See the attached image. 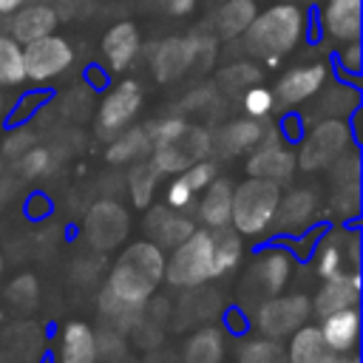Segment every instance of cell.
Instances as JSON below:
<instances>
[{"instance_id": "33", "label": "cell", "mask_w": 363, "mask_h": 363, "mask_svg": "<svg viewBox=\"0 0 363 363\" xmlns=\"http://www.w3.org/2000/svg\"><path fill=\"white\" fill-rule=\"evenodd\" d=\"M210 233H213V278H221L238 267L244 255V241L235 230H230V224Z\"/></svg>"}, {"instance_id": "17", "label": "cell", "mask_w": 363, "mask_h": 363, "mask_svg": "<svg viewBox=\"0 0 363 363\" xmlns=\"http://www.w3.org/2000/svg\"><path fill=\"white\" fill-rule=\"evenodd\" d=\"M57 14L51 9V3L45 0H34V3H23L17 11H11L9 20V37H14L20 45L34 43L45 34H54L57 28Z\"/></svg>"}, {"instance_id": "43", "label": "cell", "mask_w": 363, "mask_h": 363, "mask_svg": "<svg viewBox=\"0 0 363 363\" xmlns=\"http://www.w3.org/2000/svg\"><path fill=\"white\" fill-rule=\"evenodd\" d=\"M357 102V94L349 88V85H332L326 94H323V105H320V113H329L326 119H343V113L349 108H354Z\"/></svg>"}, {"instance_id": "11", "label": "cell", "mask_w": 363, "mask_h": 363, "mask_svg": "<svg viewBox=\"0 0 363 363\" xmlns=\"http://www.w3.org/2000/svg\"><path fill=\"white\" fill-rule=\"evenodd\" d=\"M142 108V85L136 79H122L113 85L96 108V133L102 139H113L119 130H125Z\"/></svg>"}, {"instance_id": "41", "label": "cell", "mask_w": 363, "mask_h": 363, "mask_svg": "<svg viewBox=\"0 0 363 363\" xmlns=\"http://www.w3.org/2000/svg\"><path fill=\"white\" fill-rule=\"evenodd\" d=\"M238 363H286V352L275 340H252L241 346Z\"/></svg>"}, {"instance_id": "44", "label": "cell", "mask_w": 363, "mask_h": 363, "mask_svg": "<svg viewBox=\"0 0 363 363\" xmlns=\"http://www.w3.org/2000/svg\"><path fill=\"white\" fill-rule=\"evenodd\" d=\"M31 145H37V133H34L31 128H14V130L6 133V139H3V145H0V153L14 162V159L23 156Z\"/></svg>"}, {"instance_id": "12", "label": "cell", "mask_w": 363, "mask_h": 363, "mask_svg": "<svg viewBox=\"0 0 363 363\" xmlns=\"http://www.w3.org/2000/svg\"><path fill=\"white\" fill-rule=\"evenodd\" d=\"M196 62H199V34L167 37L159 45H153L147 57V65L156 82H176Z\"/></svg>"}, {"instance_id": "26", "label": "cell", "mask_w": 363, "mask_h": 363, "mask_svg": "<svg viewBox=\"0 0 363 363\" xmlns=\"http://www.w3.org/2000/svg\"><path fill=\"white\" fill-rule=\"evenodd\" d=\"M323 323L318 326L326 346L335 352V354H349L354 346H357V337H360V312L357 306H349V309H340V312H332L326 318H320Z\"/></svg>"}, {"instance_id": "29", "label": "cell", "mask_w": 363, "mask_h": 363, "mask_svg": "<svg viewBox=\"0 0 363 363\" xmlns=\"http://www.w3.org/2000/svg\"><path fill=\"white\" fill-rule=\"evenodd\" d=\"M224 360V335L221 329L201 323L187 340L179 354V363H221Z\"/></svg>"}, {"instance_id": "14", "label": "cell", "mask_w": 363, "mask_h": 363, "mask_svg": "<svg viewBox=\"0 0 363 363\" xmlns=\"http://www.w3.org/2000/svg\"><path fill=\"white\" fill-rule=\"evenodd\" d=\"M315 213H318V196L306 187H298L278 199L272 227L275 233H284V235H301L312 227Z\"/></svg>"}, {"instance_id": "25", "label": "cell", "mask_w": 363, "mask_h": 363, "mask_svg": "<svg viewBox=\"0 0 363 363\" xmlns=\"http://www.w3.org/2000/svg\"><path fill=\"white\" fill-rule=\"evenodd\" d=\"M346 261L352 267L360 264V238H357V233H349V235L332 233V235H326L320 250H318V261H315L318 264V275L320 278H332L337 272H346L343 269Z\"/></svg>"}, {"instance_id": "37", "label": "cell", "mask_w": 363, "mask_h": 363, "mask_svg": "<svg viewBox=\"0 0 363 363\" xmlns=\"http://www.w3.org/2000/svg\"><path fill=\"white\" fill-rule=\"evenodd\" d=\"M261 82V68L241 60V62H230L227 68L218 71V88L224 94H244L250 85Z\"/></svg>"}, {"instance_id": "6", "label": "cell", "mask_w": 363, "mask_h": 363, "mask_svg": "<svg viewBox=\"0 0 363 363\" xmlns=\"http://www.w3.org/2000/svg\"><path fill=\"white\" fill-rule=\"evenodd\" d=\"M352 128L346 119H320L315 122L298 147V167L301 170H326L332 167L343 153L352 150Z\"/></svg>"}, {"instance_id": "23", "label": "cell", "mask_w": 363, "mask_h": 363, "mask_svg": "<svg viewBox=\"0 0 363 363\" xmlns=\"http://www.w3.org/2000/svg\"><path fill=\"white\" fill-rule=\"evenodd\" d=\"M139 45H142V37H139V28L136 23L130 20H122V23H113L105 37H102V57H105V65L111 71H125L136 54H139Z\"/></svg>"}, {"instance_id": "38", "label": "cell", "mask_w": 363, "mask_h": 363, "mask_svg": "<svg viewBox=\"0 0 363 363\" xmlns=\"http://www.w3.org/2000/svg\"><path fill=\"white\" fill-rule=\"evenodd\" d=\"M6 298H9V303H11L14 309H26V312L34 309L37 301H40V284H37V278H34V275H17V278L9 284Z\"/></svg>"}, {"instance_id": "20", "label": "cell", "mask_w": 363, "mask_h": 363, "mask_svg": "<svg viewBox=\"0 0 363 363\" xmlns=\"http://www.w3.org/2000/svg\"><path fill=\"white\" fill-rule=\"evenodd\" d=\"M218 312H221L218 292L210 289V286H204V284H199V286L184 289V295L173 306L170 318H173L176 326H201V323L213 320Z\"/></svg>"}, {"instance_id": "55", "label": "cell", "mask_w": 363, "mask_h": 363, "mask_svg": "<svg viewBox=\"0 0 363 363\" xmlns=\"http://www.w3.org/2000/svg\"><path fill=\"white\" fill-rule=\"evenodd\" d=\"M9 190H11V187L0 182V207H3V204H6V199H9Z\"/></svg>"}, {"instance_id": "40", "label": "cell", "mask_w": 363, "mask_h": 363, "mask_svg": "<svg viewBox=\"0 0 363 363\" xmlns=\"http://www.w3.org/2000/svg\"><path fill=\"white\" fill-rule=\"evenodd\" d=\"M128 357V343L125 335L116 329H99L96 332V360L102 363H122Z\"/></svg>"}, {"instance_id": "32", "label": "cell", "mask_w": 363, "mask_h": 363, "mask_svg": "<svg viewBox=\"0 0 363 363\" xmlns=\"http://www.w3.org/2000/svg\"><path fill=\"white\" fill-rule=\"evenodd\" d=\"M142 306L145 303H130V301H122L116 298L108 286L99 292V315L105 320L108 329H116V332H130L139 320H142Z\"/></svg>"}, {"instance_id": "19", "label": "cell", "mask_w": 363, "mask_h": 363, "mask_svg": "<svg viewBox=\"0 0 363 363\" xmlns=\"http://www.w3.org/2000/svg\"><path fill=\"white\" fill-rule=\"evenodd\" d=\"M193 221L187 216H182V210H173L167 204H159V207H150L147 216H145V233L153 244H159L162 250L164 247H176L182 244L190 233H193Z\"/></svg>"}, {"instance_id": "4", "label": "cell", "mask_w": 363, "mask_h": 363, "mask_svg": "<svg viewBox=\"0 0 363 363\" xmlns=\"http://www.w3.org/2000/svg\"><path fill=\"white\" fill-rule=\"evenodd\" d=\"M213 278V233L193 230L164 258V281L176 289H190Z\"/></svg>"}, {"instance_id": "31", "label": "cell", "mask_w": 363, "mask_h": 363, "mask_svg": "<svg viewBox=\"0 0 363 363\" xmlns=\"http://www.w3.org/2000/svg\"><path fill=\"white\" fill-rule=\"evenodd\" d=\"M258 14L255 0H224L213 17L216 34L221 40H235L247 31V26L252 23V17Z\"/></svg>"}, {"instance_id": "8", "label": "cell", "mask_w": 363, "mask_h": 363, "mask_svg": "<svg viewBox=\"0 0 363 363\" xmlns=\"http://www.w3.org/2000/svg\"><path fill=\"white\" fill-rule=\"evenodd\" d=\"M128 230H130V216L116 199L94 201L82 221V238L96 252H108L119 247L128 238Z\"/></svg>"}, {"instance_id": "18", "label": "cell", "mask_w": 363, "mask_h": 363, "mask_svg": "<svg viewBox=\"0 0 363 363\" xmlns=\"http://www.w3.org/2000/svg\"><path fill=\"white\" fill-rule=\"evenodd\" d=\"M295 153L284 145H258L250 150V159H247V173L255 176V179H267V182H275V184H284L295 176Z\"/></svg>"}, {"instance_id": "42", "label": "cell", "mask_w": 363, "mask_h": 363, "mask_svg": "<svg viewBox=\"0 0 363 363\" xmlns=\"http://www.w3.org/2000/svg\"><path fill=\"white\" fill-rule=\"evenodd\" d=\"M241 105H244V111H247V116H252V119H264L267 113H272V108H275V96H272V91L267 88V85H250L244 94H241Z\"/></svg>"}, {"instance_id": "45", "label": "cell", "mask_w": 363, "mask_h": 363, "mask_svg": "<svg viewBox=\"0 0 363 363\" xmlns=\"http://www.w3.org/2000/svg\"><path fill=\"white\" fill-rule=\"evenodd\" d=\"M216 176H218V167H216V162H210V159H199V162H193V164L182 173V179L187 182V187H190L193 193H201Z\"/></svg>"}, {"instance_id": "9", "label": "cell", "mask_w": 363, "mask_h": 363, "mask_svg": "<svg viewBox=\"0 0 363 363\" xmlns=\"http://www.w3.org/2000/svg\"><path fill=\"white\" fill-rule=\"evenodd\" d=\"M309 315H312V303L306 295H272L258 303L255 323L269 340H278L301 329Z\"/></svg>"}, {"instance_id": "56", "label": "cell", "mask_w": 363, "mask_h": 363, "mask_svg": "<svg viewBox=\"0 0 363 363\" xmlns=\"http://www.w3.org/2000/svg\"><path fill=\"white\" fill-rule=\"evenodd\" d=\"M0 113H3V96H0Z\"/></svg>"}, {"instance_id": "24", "label": "cell", "mask_w": 363, "mask_h": 363, "mask_svg": "<svg viewBox=\"0 0 363 363\" xmlns=\"http://www.w3.org/2000/svg\"><path fill=\"white\" fill-rule=\"evenodd\" d=\"M363 3L360 0H329L323 9V31L329 34V40L346 45L360 40V28H363Z\"/></svg>"}, {"instance_id": "47", "label": "cell", "mask_w": 363, "mask_h": 363, "mask_svg": "<svg viewBox=\"0 0 363 363\" xmlns=\"http://www.w3.org/2000/svg\"><path fill=\"white\" fill-rule=\"evenodd\" d=\"M68 272H71V278L77 284H91L102 272V258L99 255H79V258L71 261V269Z\"/></svg>"}, {"instance_id": "22", "label": "cell", "mask_w": 363, "mask_h": 363, "mask_svg": "<svg viewBox=\"0 0 363 363\" xmlns=\"http://www.w3.org/2000/svg\"><path fill=\"white\" fill-rule=\"evenodd\" d=\"M57 363H99L96 360V329L85 320H68L57 337Z\"/></svg>"}, {"instance_id": "35", "label": "cell", "mask_w": 363, "mask_h": 363, "mask_svg": "<svg viewBox=\"0 0 363 363\" xmlns=\"http://www.w3.org/2000/svg\"><path fill=\"white\" fill-rule=\"evenodd\" d=\"M26 79V68H23V45L9 37L0 34V88H11L20 85Z\"/></svg>"}, {"instance_id": "53", "label": "cell", "mask_w": 363, "mask_h": 363, "mask_svg": "<svg viewBox=\"0 0 363 363\" xmlns=\"http://www.w3.org/2000/svg\"><path fill=\"white\" fill-rule=\"evenodd\" d=\"M145 363H179V354H173L170 349H150V354H147V360Z\"/></svg>"}, {"instance_id": "21", "label": "cell", "mask_w": 363, "mask_h": 363, "mask_svg": "<svg viewBox=\"0 0 363 363\" xmlns=\"http://www.w3.org/2000/svg\"><path fill=\"white\" fill-rule=\"evenodd\" d=\"M261 133H264V125L252 116H244V119H233L227 125H221L216 133H213V150L224 159H233V156H241V153H250L258 142H261Z\"/></svg>"}, {"instance_id": "46", "label": "cell", "mask_w": 363, "mask_h": 363, "mask_svg": "<svg viewBox=\"0 0 363 363\" xmlns=\"http://www.w3.org/2000/svg\"><path fill=\"white\" fill-rule=\"evenodd\" d=\"M162 329H164L162 323L147 320V318L142 315V320L130 329V337H133V343H136L139 349H147V352H150V349H156V346L162 343V335H164Z\"/></svg>"}, {"instance_id": "10", "label": "cell", "mask_w": 363, "mask_h": 363, "mask_svg": "<svg viewBox=\"0 0 363 363\" xmlns=\"http://www.w3.org/2000/svg\"><path fill=\"white\" fill-rule=\"evenodd\" d=\"M71 62H74V48L60 34H45L23 45V68H26V79L31 82H48L65 74Z\"/></svg>"}, {"instance_id": "3", "label": "cell", "mask_w": 363, "mask_h": 363, "mask_svg": "<svg viewBox=\"0 0 363 363\" xmlns=\"http://www.w3.org/2000/svg\"><path fill=\"white\" fill-rule=\"evenodd\" d=\"M281 199V184L250 176L238 187H233V210L230 224L238 235H261L272 227V216Z\"/></svg>"}, {"instance_id": "5", "label": "cell", "mask_w": 363, "mask_h": 363, "mask_svg": "<svg viewBox=\"0 0 363 363\" xmlns=\"http://www.w3.org/2000/svg\"><path fill=\"white\" fill-rule=\"evenodd\" d=\"M213 153V133L201 125H184L179 133L167 136V139H159V142H150V164L164 173V176H179L184 173L193 162L199 159H207Z\"/></svg>"}, {"instance_id": "54", "label": "cell", "mask_w": 363, "mask_h": 363, "mask_svg": "<svg viewBox=\"0 0 363 363\" xmlns=\"http://www.w3.org/2000/svg\"><path fill=\"white\" fill-rule=\"evenodd\" d=\"M23 3H28V0H0V14H11V11H17Z\"/></svg>"}, {"instance_id": "28", "label": "cell", "mask_w": 363, "mask_h": 363, "mask_svg": "<svg viewBox=\"0 0 363 363\" xmlns=\"http://www.w3.org/2000/svg\"><path fill=\"white\" fill-rule=\"evenodd\" d=\"M204 199L199 204V218L204 221L207 230H218L230 224V210H233V182L230 179H213L204 190Z\"/></svg>"}, {"instance_id": "57", "label": "cell", "mask_w": 363, "mask_h": 363, "mask_svg": "<svg viewBox=\"0 0 363 363\" xmlns=\"http://www.w3.org/2000/svg\"><path fill=\"white\" fill-rule=\"evenodd\" d=\"M0 267H3V255H0Z\"/></svg>"}, {"instance_id": "30", "label": "cell", "mask_w": 363, "mask_h": 363, "mask_svg": "<svg viewBox=\"0 0 363 363\" xmlns=\"http://www.w3.org/2000/svg\"><path fill=\"white\" fill-rule=\"evenodd\" d=\"M150 153V136H147V128L145 125H128L125 130H119L108 150H105V159L111 164H128V162H136V159H145Z\"/></svg>"}, {"instance_id": "49", "label": "cell", "mask_w": 363, "mask_h": 363, "mask_svg": "<svg viewBox=\"0 0 363 363\" xmlns=\"http://www.w3.org/2000/svg\"><path fill=\"white\" fill-rule=\"evenodd\" d=\"M193 196H196V193L187 187V182L182 179V173H179V176H173L170 187H167V207L182 210V207H187V204L193 201Z\"/></svg>"}, {"instance_id": "27", "label": "cell", "mask_w": 363, "mask_h": 363, "mask_svg": "<svg viewBox=\"0 0 363 363\" xmlns=\"http://www.w3.org/2000/svg\"><path fill=\"white\" fill-rule=\"evenodd\" d=\"M337 354L326 346L323 335L318 326L303 323L289 335V349H286V363H335Z\"/></svg>"}, {"instance_id": "16", "label": "cell", "mask_w": 363, "mask_h": 363, "mask_svg": "<svg viewBox=\"0 0 363 363\" xmlns=\"http://www.w3.org/2000/svg\"><path fill=\"white\" fill-rule=\"evenodd\" d=\"M332 204L340 216H354L360 207V159L354 150L332 164Z\"/></svg>"}, {"instance_id": "13", "label": "cell", "mask_w": 363, "mask_h": 363, "mask_svg": "<svg viewBox=\"0 0 363 363\" xmlns=\"http://www.w3.org/2000/svg\"><path fill=\"white\" fill-rule=\"evenodd\" d=\"M326 79H329V68H326L323 62L295 65V68H289V71L278 79V85H275V91H272L275 105H284V108L303 105L306 99H312V96L320 94V88L326 85Z\"/></svg>"}, {"instance_id": "1", "label": "cell", "mask_w": 363, "mask_h": 363, "mask_svg": "<svg viewBox=\"0 0 363 363\" xmlns=\"http://www.w3.org/2000/svg\"><path fill=\"white\" fill-rule=\"evenodd\" d=\"M164 278V252L153 241H133L108 269V289L130 303H145L156 295V286Z\"/></svg>"}, {"instance_id": "39", "label": "cell", "mask_w": 363, "mask_h": 363, "mask_svg": "<svg viewBox=\"0 0 363 363\" xmlns=\"http://www.w3.org/2000/svg\"><path fill=\"white\" fill-rule=\"evenodd\" d=\"M91 108H94V99H91V94H88L85 88H68V91L60 96V102H57V111H60L68 122H82V119H88Z\"/></svg>"}, {"instance_id": "51", "label": "cell", "mask_w": 363, "mask_h": 363, "mask_svg": "<svg viewBox=\"0 0 363 363\" xmlns=\"http://www.w3.org/2000/svg\"><path fill=\"white\" fill-rule=\"evenodd\" d=\"M85 6H88V0H54V3H51L57 20H71V17L82 14Z\"/></svg>"}, {"instance_id": "7", "label": "cell", "mask_w": 363, "mask_h": 363, "mask_svg": "<svg viewBox=\"0 0 363 363\" xmlns=\"http://www.w3.org/2000/svg\"><path fill=\"white\" fill-rule=\"evenodd\" d=\"M292 275V252L281 250V247H269L264 252H258L250 264V269L241 278V298H250L252 306H258L261 301L281 295L284 286L289 284Z\"/></svg>"}, {"instance_id": "34", "label": "cell", "mask_w": 363, "mask_h": 363, "mask_svg": "<svg viewBox=\"0 0 363 363\" xmlns=\"http://www.w3.org/2000/svg\"><path fill=\"white\" fill-rule=\"evenodd\" d=\"M159 170L150 164V159H136L130 162V170L125 173V190L136 207H150L156 184H159Z\"/></svg>"}, {"instance_id": "36", "label": "cell", "mask_w": 363, "mask_h": 363, "mask_svg": "<svg viewBox=\"0 0 363 363\" xmlns=\"http://www.w3.org/2000/svg\"><path fill=\"white\" fill-rule=\"evenodd\" d=\"M57 156L48 145H31L23 156L14 159V170L23 176V179H43L48 176L54 167H57Z\"/></svg>"}, {"instance_id": "52", "label": "cell", "mask_w": 363, "mask_h": 363, "mask_svg": "<svg viewBox=\"0 0 363 363\" xmlns=\"http://www.w3.org/2000/svg\"><path fill=\"white\" fill-rule=\"evenodd\" d=\"M162 11H167L170 17H187L196 9V0H153Z\"/></svg>"}, {"instance_id": "15", "label": "cell", "mask_w": 363, "mask_h": 363, "mask_svg": "<svg viewBox=\"0 0 363 363\" xmlns=\"http://www.w3.org/2000/svg\"><path fill=\"white\" fill-rule=\"evenodd\" d=\"M357 301H360V275L357 269H352V272H337L332 278H323L318 295L309 303L318 318H326L332 312L357 306Z\"/></svg>"}, {"instance_id": "48", "label": "cell", "mask_w": 363, "mask_h": 363, "mask_svg": "<svg viewBox=\"0 0 363 363\" xmlns=\"http://www.w3.org/2000/svg\"><path fill=\"white\" fill-rule=\"evenodd\" d=\"M216 102H218L216 88H213V85H199V88H193V91L184 96L182 111H207V108L216 105Z\"/></svg>"}, {"instance_id": "2", "label": "cell", "mask_w": 363, "mask_h": 363, "mask_svg": "<svg viewBox=\"0 0 363 363\" xmlns=\"http://www.w3.org/2000/svg\"><path fill=\"white\" fill-rule=\"evenodd\" d=\"M306 28L303 11L295 3H275L267 11H258L252 17V23L247 26V31L241 34V45L250 57L275 62L284 54H289L301 34Z\"/></svg>"}, {"instance_id": "50", "label": "cell", "mask_w": 363, "mask_h": 363, "mask_svg": "<svg viewBox=\"0 0 363 363\" xmlns=\"http://www.w3.org/2000/svg\"><path fill=\"white\" fill-rule=\"evenodd\" d=\"M340 65H343L349 74H360V71H363V57H360L357 40H354V43H346V51L340 54Z\"/></svg>"}]
</instances>
